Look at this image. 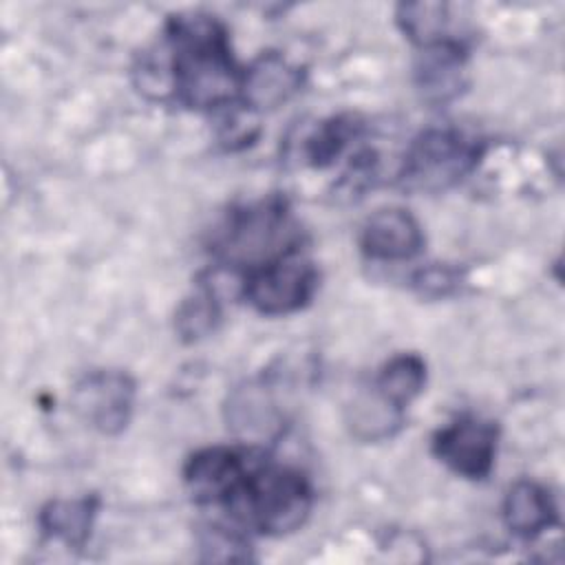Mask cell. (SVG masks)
<instances>
[{
    "instance_id": "1",
    "label": "cell",
    "mask_w": 565,
    "mask_h": 565,
    "mask_svg": "<svg viewBox=\"0 0 565 565\" xmlns=\"http://www.w3.org/2000/svg\"><path fill=\"white\" fill-rule=\"evenodd\" d=\"M168 79L190 108L225 106L241 93L243 71L234 64L225 26L205 13L177 15L166 29Z\"/></svg>"
},
{
    "instance_id": "20",
    "label": "cell",
    "mask_w": 565,
    "mask_h": 565,
    "mask_svg": "<svg viewBox=\"0 0 565 565\" xmlns=\"http://www.w3.org/2000/svg\"><path fill=\"white\" fill-rule=\"evenodd\" d=\"M207 554L205 558H212V561H234V558H247V552H245V541L225 530V527H207L205 536H203V545H201Z\"/></svg>"
},
{
    "instance_id": "17",
    "label": "cell",
    "mask_w": 565,
    "mask_h": 565,
    "mask_svg": "<svg viewBox=\"0 0 565 565\" xmlns=\"http://www.w3.org/2000/svg\"><path fill=\"white\" fill-rule=\"evenodd\" d=\"M399 29L419 46L446 40L448 4L446 2H404L397 7Z\"/></svg>"
},
{
    "instance_id": "4",
    "label": "cell",
    "mask_w": 565,
    "mask_h": 565,
    "mask_svg": "<svg viewBox=\"0 0 565 565\" xmlns=\"http://www.w3.org/2000/svg\"><path fill=\"white\" fill-rule=\"evenodd\" d=\"M291 252V227L278 199L234 212L221 238V254L230 263L254 265L256 269Z\"/></svg>"
},
{
    "instance_id": "16",
    "label": "cell",
    "mask_w": 565,
    "mask_h": 565,
    "mask_svg": "<svg viewBox=\"0 0 565 565\" xmlns=\"http://www.w3.org/2000/svg\"><path fill=\"white\" fill-rule=\"evenodd\" d=\"M426 382V364L417 353H399L391 358L375 380V391L391 404L404 408Z\"/></svg>"
},
{
    "instance_id": "21",
    "label": "cell",
    "mask_w": 565,
    "mask_h": 565,
    "mask_svg": "<svg viewBox=\"0 0 565 565\" xmlns=\"http://www.w3.org/2000/svg\"><path fill=\"white\" fill-rule=\"evenodd\" d=\"M459 269L450 265H430L415 274L413 285L424 296H446L459 285Z\"/></svg>"
},
{
    "instance_id": "9",
    "label": "cell",
    "mask_w": 565,
    "mask_h": 565,
    "mask_svg": "<svg viewBox=\"0 0 565 565\" xmlns=\"http://www.w3.org/2000/svg\"><path fill=\"white\" fill-rule=\"evenodd\" d=\"M360 247L375 260H408L422 252L424 234L408 210L384 207L366 218L360 232Z\"/></svg>"
},
{
    "instance_id": "7",
    "label": "cell",
    "mask_w": 565,
    "mask_h": 565,
    "mask_svg": "<svg viewBox=\"0 0 565 565\" xmlns=\"http://www.w3.org/2000/svg\"><path fill=\"white\" fill-rule=\"evenodd\" d=\"M435 457L466 479H486L494 466L497 428L490 422L461 417L433 437Z\"/></svg>"
},
{
    "instance_id": "14",
    "label": "cell",
    "mask_w": 565,
    "mask_h": 565,
    "mask_svg": "<svg viewBox=\"0 0 565 565\" xmlns=\"http://www.w3.org/2000/svg\"><path fill=\"white\" fill-rule=\"evenodd\" d=\"M97 510L99 499L93 494L79 499H55L42 508L40 525L49 536L60 539L71 547H82L90 536Z\"/></svg>"
},
{
    "instance_id": "2",
    "label": "cell",
    "mask_w": 565,
    "mask_h": 565,
    "mask_svg": "<svg viewBox=\"0 0 565 565\" xmlns=\"http://www.w3.org/2000/svg\"><path fill=\"white\" fill-rule=\"evenodd\" d=\"M311 501V486L302 472L285 466H260L245 475L225 508L247 527L282 536L305 523Z\"/></svg>"
},
{
    "instance_id": "6",
    "label": "cell",
    "mask_w": 565,
    "mask_h": 565,
    "mask_svg": "<svg viewBox=\"0 0 565 565\" xmlns=\"http://www.w3.org/2000/svg\"><path fill=\"white\" fill-rule=\"evenodd\" d=\"M135 404V382L124 371H90L71 393V406L79 419L104 435L126 428Z\"/></svg>"
},
{
    "instance_id": "15",
    "label": "cell",
    "mask_w": 565,
    "mask_h": 565,
    "mask_svg": "<svg viewBox=\"0 0 565 565\" xmlns=\"http://www.w3.org/2000/svg\"><path fill=\"white\" fill-rule=\"evenodd\" d=\"M402 424V408L384 399L377 391L362 393L349 408L351 433L362 441H380L391 437Z\"/></svg>"
},
{
    "instance_id": "10",
    "label": "cell",
    "mask_w": 565,
    "mask_h": 565,
    "mask_svg": "<svg viewBox=\"0 0 565 565\" xmlns=\"http://www.w3.org/2000/svg\"><path fill=\"white\" fill-rule=\"evenodd\" d=\"M302 84V73L280 53L267 51L243 71L241 99L252 110L276 108L287 102Z\"/></svg>"
},
{
    "instance_id": "8",
    "label": "cell",
    "mask_w": 565,
    "mask_h": 565,
    "mask_svg": "<svg viewBox=\"0 0 565 565\" xmlns=\"http://www.w3.org/2000/svg\"><path fill=\"white\" fill-rule=\"evenodd\" d=\"M247 472L249 470L241 452L225 446H212L194 452L188 459L183 479L194 501L225 505Z\"/></svg>"
},
{
    "instance_id": "11",
    "label": "cell",
    "mask_w": 565,
    "mask_h": 565,
    "mask_svg": "<svg viewBox=\"0 0 565 565\" xmlns=\"http://www.w3.org/2000/svg\"><path fill=\"white\" fill-rule=\"evenodd\" d=\"M466 53L452 38L422 46L415 62V84L422 97L430 104H446L455 99L463 86Z\"/></svg>"
},
{
    "instance_id": "12",
    "label": "cell",
    "mask_w": 565,
    "mask_h": 565,
    "mask_svg": "<svg viewBox=\"0 0 565 565\" xmlns=\"http://www.w3.org/2000/svg\"><path fill=\"white\" fill-rule=\"evenodd\" d=\"M503 521L514 534L532 539L556 523L554 499L534 481H516L505 494Z\"/></svg>"
},
{
    "instance_id": "13",
    "label": "cell",
    "mask_w": 565,
    "mask_h": 565,
    "mask_svg": "<svg viewBox=\"0 0 565 565\" xmlns=\"http://www.w3.org/2000/svg\"><path fill=\"white\" fill-rule=\"evenodd\" d=\"M230 426L249 441L274 439L280 430V413L269 393L258 384L236 388L227 402Z\"/></svg>"
},
{
    "instance_id": "5",
    "label": "cell",
    "mask_w": 565,
    "mask_h": 565,
    "mask_svg": "<svg viewBox=\"0 0 565 565\" xmlns=\"http://www.w3.org/2000/svg\"><path fill=\"white\" fill-rule=\"evenodd\" d=\"M316 287V267L291 252L254 269L243 282V294L256 311L265 316H285L305 307Z\"/></svg>"
},
{
    "instance_id": "19",
    "label": "cell",
    "mask_w": 565,
    "mask_h": 565,
    "mask_svg": "<svg viewBox=\"0 0 565 565\" xmlns=\"http://www.w3.org/2000/svg\"><path fill=\"white\" fill-rule=\"evenodd\" d=\"M355 130H358V124L347 117H333L320 124L305 143L307 161L316 168L329 166L342 152L349 139L355 137Z\"/></svg>"
},
{
    "instance_id": "18",
    "label": "cell",
    "mask_w": 565,
    "mask_h": 565,
    "mask_svg": "<svg viewBox=\"0 0 565 565\" xmlns=\"http://www.w3.org/2000/svg\"><path fill=\"white\" fill-rule=\"evenodd\" d=\"M218 318H221V311H218L214 291L205 287L179 305L174 327L183 340L194 342V340L210 335L214 331Z\"/></svg>"
},
{
    "instance_id": "3",
    "label": "cell",
    "mask_w": 565,
    "mask_h": 565,
    "mask_svg": "<svg viewBox=\"0 0 565 565\" xmlns=\"http://www.w3.org/2000/svg\"><path fill=\"white\" fill-rule=\"evenodd\" d=\"M479 143L455 128H430L408 148L399 181L413 192H439L466 177L479 161Z\"/></svg>"
}]
</instances>
